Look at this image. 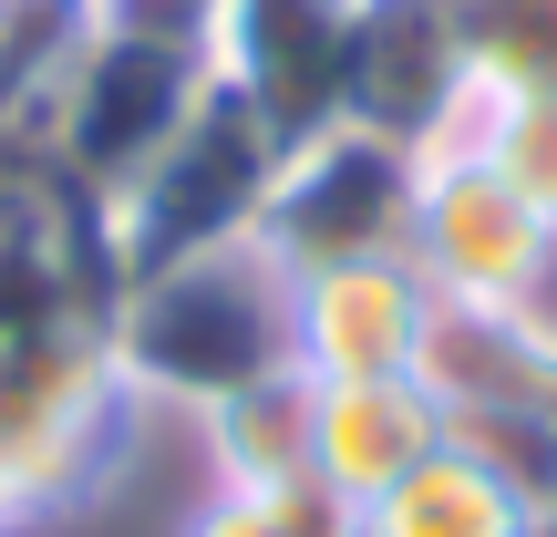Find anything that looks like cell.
<instances>
[{
  "label": "cell",
  "mask_w": 557,
  "mask_h": 537,
  "mask_svg": "<svg viewBox=\"0 0 557 537\" xmlns=\"http://www.w3.org/2000/svg\"><path fill=\"white\" fill-rule=\"evenodd\" d=\"M361 537H527V497L465 435H444L403 486L361 507Z\"/></svg>",
  "instance_id": "8fae6325"
},
{
  "label": "cell",
  "mask_w": 557,
  "mask_h": 537,
  "mask_svg": "<svg viewBox=\"0 0 557 537\" xmlns=\"http://www.w3.org/2000/svg\"><path fill=\"white\" fill-rule=\"evenodd\" d=\"M83 11H103V0H83Z\"/></svg>",
  "instance_id": "e0dca14e"
},
{
  "label": "cell",
  "mask_w": 557,
  "mask_h": 537,
  "mask_svg": "<svg viewBox=\"0 0 557 537\" xmlns=\"http://www.w3.org/2000/svg\"><path fill=\"white\" fill-rule=\"evenodd\" d=\"M434 444H444V393L423 373H403V382H310V486H331L351 517L382 486H403Z\"/></svg>",
  "instance_id": "30bf717a"
},
{
  "label": "cell",
  "mask_w": 557,
  "mask_h": 537,
  "mask_svg": "<svg viewBox=\"0 0 557 537\" xmlns=\"http://www.w3.org/2000/svg\"><path fill=\"white\" fill-rule=\"evenodd\" d=\"M186 537H361L331 486H207Z\"/></svg>",
  "instance_id": "9a60e30c"
},
{
  "label": "cell",
  "mask_w": 557,
  "mask_h": 537,
  "mask_svg": "<svg viewBox=\"0 0 557 537\" xmlns=\"http://www.w3.org/2000/svg\"><path fill=\"white\" fill-rule=\"evenodd\" d=\"M413 197H423L413 145L372 135V124H320L310 145H278L259 248L289 279L361 269V259H413Z\"/></svg>",
  "instance_id": "5b68a950"
},
{
  "label": "cell",
  "mask_w": 557,
  "mask_h": 537,
  "mask_svg": "<svg viewBox=\"0 0 557 537\" xmlns=\"http://www.w3.org/2000/svg\"><path fill=\"white\" fill-rule=\"evenodd\" d=\"M218 486H310V382H259L197 424Z\"/></svg>",
  "instance_id": "7c38bea8"
},
{
  "label": "cell",
  "mask_w": 557,
  "mask_h": 537,
  "mask_svg": "<svg viewBox=\"0 0 557 537\" xmlns=\"http://www.w3.org/2000/svg\"><path fill=\"white\" fill-rule=\"evenodd\" d=\"M351 32H361V0H218L207 11V73L278 145H310L320 124H341Z\"/></svg>",
  "instance_id": "52a82bcc"
},
{
  "label": "cell",
  "mask_w": 557,
  "mask_h": 537,
  "mask_svg": "<svg viewBox=\"0 0 557 537\" xmlns=\"http://www.w3.org/2000/svg\"><path fill=\"white\" fill-rule=\"evenodd\" d=\"M475 103L485 94H475V62H465L455 0H361L341 124H372V135L434 156V145H465Z\"/></svg>",
  "instance_id": "ba28073f"
},
{
  "label": "cell",
  "mask_w": 557,
  "mask_h": 537,
  "mask_svg": "<svg viewBox=\"0 0 557 537\" xmlns=\"http://www.w3.org/2000/svg\"><path fill=\"white\" fill-rule=\"evenodd\" d=\"M269 176H278V135L227 94V83H207V103L176 124V145H165L124 197H103L114 279H145V269H176V259L259 239Z\"/></svg>",
  "instance_id": "277c9868"
},
{
  "label": "cell",
  "mask_w": 557,
  "mask_h": 537,
  "mask_svg": "<svg viewBox=\"0 0 557 537\" xmlns=\"http://www.w3.org/2000/svg\"><path fill=\"white\" fill-rule=\"evenodd\" d=\"M475 94H557V0H455Z\"/></svg>",
  "instance_id": "4fadbf2b"
},
{
  "label": "cell",
  "mask_w": 557,
  "mask_h": 537,
  "mask_svg": "<svg viewBox=\"0 0 557 537\" xmlns=\"http://www.w3.org/2000/svg\"><path fill=\"white\" fill-rule=\"evenodd\" d=\"M465 145L557 228V94H485L475 124H465Z\"/></svg>",
  "instance_id": "5bb4252c"
},
{
  "label": "cell",
  "mask_w": 557,
  "mask_h": 537,
  "mask_svg": "<svg viewBox=\"0 0 557 537\" xmlns=\"http://www.w3.org/2000/svg\"><path fill=\"white\" fill-rule=\"evenodd\" d=\"M103 352H114L124 393L145 414L207 424L218 403L299 373V279L259 239L176 259V269H145L103 310Z\"/></svg>",
  "instance_id": "6da1fadb"
},
{
  "label": "cell",
  "mask_w": 557,
  "mask_h": 537,
  "mask_svg": "<svg viewBox=\"0 0 557 537\" xmlns=\"http://www.w3.org/2000/svg\"><path fill=\"white\" fill-rule=\"evenodd\" d=\"M0 11H11V0H0Z\"/></svg>",
  "instance_id": "ac0fdd59"
},
{
  "label": "cell",
  "mask_w": 557,
  "mask_h": 537,
  "mask_svg": "<svg viewBox=\"0 0 557 537\" xmlns=\"http://www.w3.org/2000/svg\"><path fill=\"white\" fill-rule=\"evenodd\" d=\"M145 403L124 393L103 331H21L0 341V507L21 527L94 507L135 465Z\"/></svg>",
  "instance_id": "7a4b0ae2"
},
{
  "label": "cell",
  "mask_w": 557,
  "mask_h": 537,
  "mask_svg": "<svg viewBox=\"0 0 557 537\" xmlns=\"http://www.w3.org/2000/svg\"><path fill=\"white\" fill-rule=\"evenodd\" d=\"M207 83L218 73H207L197 41L94 11L83 41H73V62H62V83H52V103H41V124H32V145L103 207L176 145V124L207 103Z\"/></svg>",
  "instance_id": "3957f363"
},
{
  "label": "cell",
  "mask_w": 557,
  "mask_h": 537,
  "mask_svg": "<svg viewBox=\"0 0 557 537\" xmlns=\"http://www.w3.org/2000/svg\"><path fill=\"white\" fill-rule=\"evenodd\" d=\"M444 300L413 259H361L299 279V382H403L434 352Z\"/></svg>",
  "instance_id": "9c48e42d"
},
{
  "label": "cell",
  "mask_w": 557,
  "mask_h": 537,
  "mask_svg": "<svg viewBox=\"0 0 557 537\" xmlns=\"http://www.w3.org/2000/svg\"><path fill=\"white\" fill-rule=\"evenodd\" d=\"M413 269L444 310H537V290L557 269V228L475 145H434L423 197H413Z\"/></svg>",
  "instance_id": "8992f818"
},
{
  "label": "cell",
  "mask_w": 557,
  "mask_h": 537,
  "mask_svg": "<svg viewBox=\"0 0 557 537\" xmlns=\"http://www.w3.org/2000/svg\"><path fill=\"white\" fill-rule=\"evenodd\" d=\"M527 537H557V507H527Z\"/></svg>",
  "instance_id": "2e32d148"
}]
</instances>
